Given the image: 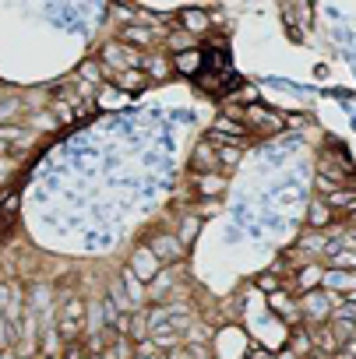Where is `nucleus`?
<instances>
[{
	"mask_svg": "<svg viewBox=\"0 0 356 359\" xmlns=\"http://www.w3.org/2000/svg\"><path fill=\"white\" fill-rule=\"evenodd\" d=\"M240 120L251 130V137H279V134H286V113H279V109H272L265 102L240 106Z\"/></svg>",
	"mask_w": 356,
	"mask_h": 359,
	"instance_id": "obj_1",
	"label": "nucleus"
},
{
	"mask_svg": "<svg viewBox=\"0 0 356 359\" xmlns=\"http://www.w3.org/2000/svg\"><path fill=\"white\" fill-rule=\"evenodd\" d=\"M141 243L155 254V261H159L162 268H176V264H184V261H187V254H191V250H184V243L176 240V236H173V229H166V226L152 229Z\"/></svg>",
	"mask_w": 356,
	"mask_h": 359,
	"instance_id": "obj_2",
	"label": "nucleus"
},
{
	"mask_svg": "<svg viewBox=\"0 0 356 359\" xmlns=\"http://www.w3.org/2000/svg\"><path fill=\"white\" fill-rule=\"evenodd\" d=\"M95 60L110 71V74H120V71H131V67H141V60H145V53H138V50H131V46H124L120 39H106L103 46H99V53H95Z\"/></svg>",
	"mask_w": 356,
	"mask_h": 359,
	"instance_id": "obj_3",
	"label": "nucleus"
},
{
	"mask_svg": "<svg viewBox=\"0 0 356 359\" xmlns=\"http://www.w3.org/2000/svg\"><path fill=\"white\" fill-rule=\"evenodd\" d=\"M296 306H300V320H303V327H321V324H328V320H331V313H335L331 296H328V292H321V289H314V292L300 296V299H296Z\"/></svg>",
	"mask_w": 356,
	"mask_h": 359,
	"instance_id": "obj_4",
	"label": "nucleus"
},
{
	"mask_svg": "<svg viewBox=\"0 0 356 359\" xmlns=\"http://www.w3.org/2000/svg\"><path fill=\"white\" fill-rule=\"evenodd\" d=\"M113 39H120L124 46H131V50H138V53H152V50H159L162 32L152 29V25H141V22H127V25L117 29Z\"/></svg>",
	"mask_w": 356,
	"mask_h": 359,
	"instance_id": "obj_5",
	"label": "nucleus"
},
{
	"mask_svg": "<svg viewBox=\"0 0 356 359\" xmlns=\"http://www.w3.org/2000/svg\"><path fill=\"white\" fill-rule=\"evenodd\" d=\"M187 184H191V191H195V198H202V205H219V198L230 191V176H223V172H187Z\"/></svg>",
	"mask_w": 356,
	"mask_h": 359,
	"instance_id": "obj_6",
	"label": "nucleus"
},
{
	"mask_svg": "<svg viewBox=\"0 0 356 359\" xmlns=\"http://www.w3.org/2000/svg\"><path fill=\"white\" fill-rule=\"evenodd\" d=\"M173 22L180 25L191 39H202V36L212 32V15H209V8H176V11H173Z\"/></svg>",
	"mask_w": 356,
	"mask_h": 359,
	"instance_id": "obj_7",
	"label": "nucleus"
},
{
	"mask_svg": "<svg viewBox=\"0 0 356 359\" xmlns=\"http://www.w3.org/2000/svg\"><path fill=\"white\" fill-rule=\"evenodd\" d=\"M127 271H131L138 282H145V285H148V282L162 271V264H159V261H155V254L138 240V243H134V250L127 254Z\"/></svg>",
	"mask_w": 356,
	"mask_h": 359,
	"instance_id": "obj_8",
	"label": "nucleus"
},
{
	"mask_svg": "<svg viewBox=\"0 0 356 359\" xmlns=\"http://www.w3.org/2000/svg\"><path fill=\"white\" fill-rule=\"evenodd\" d=\"M321 271H324V264H321V261H310V264L296 268V271L286 278V292L300 299V296H307V292L321 289Z\"/></svg>",
	"mask_w": 356,
	"mask_h": 359,
	"instance_id": "obj_9",
	"label": "nucleus"
},
{
	"mask_svg": "<svg viewBox=\"0 0 356 359\" xmlns=\"http://www.w3.org/2000/svg\"><path fill=\"white\" fill-rule=\"evenodd\" d=\"M335 222H338V215H335L321 198H310V201H307V215H303V229H307V233H328Z\"/></svg>",
	"mask_w": 356,
	"mask_h": 359,
	"instance_id": "obj_10",
	"label": "nucleus"
},
{
	"mask_svg": "<svg viewBox=\"0 0 356 359\" xmlns=\"http://www.w3.org/2000/svg\"><path fill=\"white\" fill-rule=\"evenodd\" d=\"M268 310L286 324V327H300L303 320H300V306H296V296H289L286 289L282 292H275V296H268Z\"/></svg>",
	"mask_w": 356,
	"mask_h": 359,
	"instance_id": "obj_11",
	"label": "nucleus"
},
{
	"mask_svg": "<svg viewBox=\"0 0 356 359\" xmlns=\"http://www.w3.org/2000/svg\"><path fill=\"white\" fill-rule=\"evenodd\" d=\"M209 130L219 134V137H226V141H237L240 148H247V141H251V130L244 127V120H233V116H226V113H219Z\"/></svg>",
	"mask_w": 356,
	"mask_h": 359,
	"instance_id": "obj_12",
	"label": "nucleus"
},
{
	"mask_svg": "<svg viewBox=\"0 0 356 359\" xmlns=\"http://www.w3.org/2000/svg\"><path fill=\"white\" fill-rule=\"evenodd\" d=\"M321 292H335V296L356 292V271H338V268H324V271H321Z\"/></svg>",
	"mask_w": 356,
	"mask_h": 359,
	"instance_id": "obj_13",
	"label": "nucleus"
},
{
	"mask_svg": "<svg viewBox=\"0 0 356 359\" xmlns=\"http://www.w3.org/2000/svg\"><path fill=\"white\" fill-rule=\"evenodd\" d=\"M141 71L148 74L152 85H159V81H169V78H173V60H169L162 50H152V53H145Z\"/></svg>",
	"mask_w": 356,
	"mask_h": 359,
	"instance_id": "obj_14",
	"label": "nucleus"
},
{
	"mask_svg": "<svg viewBox=\"0 0 356 359\" xmlns=\"http://www.w3.org/2000/svg\"><path fill=\"white\" fill-rule=\"evenodd\" d=\"M117 278H120V285H124V296H127L131 310H134V313L145 310V306H148V289H145V282H138V278L127 271V264L117 271Z\"/></svg>",
	"mask_w": 356,
	"mask_h": 359,
	"instance_id": "obj_15",
	"label": "nucleus"
},
{
	"mask_svg": "<svg viewBox=\"0 0 356 359\" xmlns=\"http://www.w3.org/2000/svg\"><path fill=\"white\" fill-rule=\"evenodd\" d=\"M169 60H173V74H180V78H198L205 71V50H187Z\"/></svg>",
	"mask_w": 356,
	"mask_h": 359,
	"instance_id": "obj_16",
	"label": "nucleus"
},
{
	"mask_svg": "<svg viewBox=\"0 0 356 359\" xmlns=\"http://www.w3.org/2000/svg\"><path fill=\"white\" fill-rule=\"evenodd\" d=\"M117 92H124V95H138V92H145L152 81H148V74L141 71V67H131V71H120V74H113V81H110Z\"/></svg>",
	"mask_w": 356,
	"mask_h": 359,
	"instance_id": "obj_17",
	"label": "nucleus"
},
{
	"mask_svg": "<svg viewBox=\"0 0 356 359\" xmlns=\"http://www.w3.org/2000/svg\"><path fill=\"white\" fill-rule=\"evenodd\" d=\"M187 172L195 176V172H219L216 169V151H212V144L202 137L198 144H195V151H191V158H187Z\"/></svg>",
	"mask_w": 356,
	"mask_h": 359,
	"instance_id": "obj_18",
	"label": "nucleus"
},
{
	"mask_svg": "<svg viewBox=\"0 0 356 359\" xmlns=\"http://www.w3.org/2000/svg\"><path fill=\"white\" fill-rule=\"evenodd\" d=\"M216 151V169L223 172V176H230L240 162H244V148L240 144H219V148H212Z\"/></svg>",
	"mask_w": 356,
	"mask_h": 359,
	"instance_id": "obj_19",
	"label": "nucleus"
},
{
	"mask_svg": "<svg viewBox=\"0 0 356 359\" xmlns=\"http://www.w3.org/2000/svg\"><path fill=\"white\" fill-rule=\"evenodd\" d=\"M198 233H202V219H198V215H180V222H176V229H173V236L184 243V250L195 247Z\"/></svg>",
	"mask_w": 356,
	"mask_h": 359,
	"instance_id": "obj_20",
	"label": "nucleus"
},
{
	"mask_svg": "<svg viewBox=\"0 0 356 359\" xmlns=\"http://www.w3.org/2000/svg\"><path fill=\"white\" fill-rule=\"evenodd\" d=\"M286 348L293 352V355H300V359H307L310 352H314V341H310V327H293L289 331V341H286Z\"/></svg>",
	"mask_w": 356,
	"mask_h": 359,
	"instance_id": "obj_21",
	"label": "nucleus"
},
{
	"mask_svg": "<svg viewBox=\"0 0 356 359\" xmlns=\"http://www.w3.org/2000/svg\"><path fill=\"white\" fill-rule=\"evenodd\" d=\"M254 289H258V292H265V299H268V296H275V292H282V289H286V278H279L275 271H261V275H258V282H254Z\"/></svg>",
	"mask_w": 356,
	"mask_h": 359,
	"instance_id": "obj_22",
	"label": "nucleus"
},
{
	"mask_svg": "<svg viewBox=\"0 0 356 359\" xmlns=\"http://www.w3.org/2000/svg\"><path fill=\"white\" fill-rule=\"evenodd\" d=\"M18 162H22L18 151H15V155H0V191H8V187H11V176H15Z\"/></svg>",
	"mask_w": 356,
	"mask_h": 359,
	"instance_id": "obj_23",
	"label": "nucleus"
},
{
	"mask_svg": "<svg viewBox=\"0 0 356 359\" xmlns=\"http://www.w3.org/2000/svg\"><path fill=\"white\" fill-rule=\"evenodd\" d=\"M244 359H275V352H272V348H265V345H251Z\"/></svg>",
	"mask_w": 356,
	"mask_h": 359,
	"instance_id": "obj_24",
	"label": "nucleus"
},
{
	"mask_svg": "<svg viewBox=\"0 0 356 359\" xmlns=\"http://www.w3.org/2000/svg\"><path fill=\"white\" fill-rule=\"evenodd\" d=\"M275 359H300V355H293V352H289V348H286V345H282V348H279V352H275Z\"/></svg>",
	"mask_w": 356,
	"mask_h": 359,
	"instance_id": "obj_25",
	"label": "nucleus"
},
{
	"mask_svg": "<svg viewBox=\"0 0 356 359\" xmlns=\"http://www.w3.org/2000/svg\"><path fill=\"white\" fill-rule=\"evenodd\" d=\"M0 359H18V355H15V348H0Z\"/></svg>",
	"mask_w": 356,
	"mask_h": 359,
	"instance_id": "obj_26",
	"label": "nucleus"
},
{
	"mask_svg": "<svg viewBox=\"0 0 356 359\" xmlns=\"http://www.w3.org/2000/svg\"><path fill=\"white\" fill-rule=\"evenodd\" d=\"M162 359H187V355H184V348H176V352H169V355H162Z\"/></svg>",
	"mask_w": 356,
	"mask_h": 359,
	"instance_id": "obj_27",
	"label": "nucleus"
},
{
	"mask_svg": "<svg viewBox=\"0 0 356 359\" xmlns=\"http://www.w3.org/2000/svg\"><path fill=\"white\" fill-rule=\"evenodd\" d=\"M307 359H331V355H324V352H310Z\"/></svg>",
	"mask_w": 356,
	"mask_h": 359,
	"instance_id": "obj_28",
	"label": "nucleus"
},
{
	"mask_svg": "<svg viewBox=\"0 0 356 359\" xmlns=\"http://www.w3.org/2000/svg\"><path fill=\"white\" fill-rule=\"evenodd\" d=\"M331 359H352V355H349V352H335Z\"/></svg>",
	"mask_w": 356,
	"mask_h": 359,
	"instance_id": "obj_29",
	"label": "nucleus"
},
{
	"mask_svg": "<svg viewBox=\"0 0 356 359\" xmlns=\"http://www.w3.org/2000/svg\"><path fill=\"white\" fill-rule=\"evenodd\" d=\"M85 359H103V355H92V352H85Z\"/></svg>",
	"mask_w": 356,
	"mask_h": 359,
	"instance_id": "obj_30",
	"label": "nucleus"
},
{
	"mask_svg": "<svg viewBox=\"0 0 356 359\" xmlns=\"http://www.w3.org/2000/svg\"><path fill=\"white\" fill-rule=\"evenodd\" d=\"M57 359H60V355H57Z\"/></svg>",
	"mask_w": 356,
	"mask_h": 359,
	"instance_id": "obj_31",
	"label": "nucleus"
}]
</instances>
